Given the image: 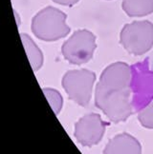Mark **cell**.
Instances as JSON below:
<instances>
[{"label":"cell","mask_w":153,"mask_h":154,"mask_svg":"<svg viewBox=\"0 0 153 154\" xmlns=\"http://www.w3.org/2000/svg\"><path fill=\"white\" fill-rule=\"evenodd\" d=\"M67 15L54 7H46L39 11L32 20V32L43 41H57L65 37L70 32L66 23Z\"/></svg>","instance_id":"2"},{"label":"cell","mask_w":153,"mask_h":154,"mask_svg":"<svg viewBox=\"0 0 153 154\" xmlns=\"http://www.w3.org/2000/svg\"><path fill=\"white\" fill-rule=\"evenodd\" d=\"M123 11L130 17H142L153 13V0H123Z\"/></svg>","instance_id":"9"},{"label":"cell","mask_w":153,"mask_h":154,"mask_svg":"<svg viewBox=\"0 0 153 154\" xmlns=\"http://www.w3.org/2000/svg\"><path fill=\"white\" fill-rule=\"evenodd\" d=\"M96 48L95 34L88 29H82L75 32L63 43L61 52L69 63L80 66L93 58Z\"/></svg>","instance_id":"4"},{"label":"cell","mask_w":153,"mask_h":154,"mask_svg":"<svg viewBox=\"0 0 153 154\" xmlns=\"http://www.w3.org/2000/svg\"><path fill=\"white\" fill-rule=\"evenodd\" d=\"M55 3L58 5H62V6H68V7H72L75 4L78 3L80 0H53Z\"/></svg>","instance_id":"12"},{"label":"cell","mask_w":153,"mask_h":154,"mask_svg":"<svg viewBox=\"0 0 153 154\" xmlns=\"http://www.w3.org/2000/svg\"><path fill=\"white\" fill-rule=\"evenodd\" d=\"M96 73L89 69H72L64 74L62 87L69 98L78 105L84 106L89 104Z\"/></svg>","instance_id":"5"},{"label":"cell","mask_w":153,"mask_h":154,"mask_svg":"<svg viewBox=\"0 0 153 154\" xmlns=\"http://www.w3.org/2000/svg\"><path fill=\"white\" fill-rule=\"evenodd\" d=\"M42 91H43L45 97L48 100L52 109L54 110V112L57 115L60 112L62 109V104H63V99H62L61 94L58 92V91L55 90V88H42Z\"/></svg>","instance_id":"10"},{"label":"cell","mask_w":153,"mask_h":154,"mask_svg":"<svg viewBox=\"0 0 153 154\" xmlns=\"http://www.w3.org/2000/svg\"><path fill=\"white\" fill-rule=\"evenodd\" d=\"M138 118L143 127L146 128H153V100L140 111Z\"/></svg>","instance_id":"11"},{"label":"cell","mask_w":153,"mask_h":154,"mask_svg":"<svg viewBox=\"0 0 153 154\" xmlns=\"http://www.w3.org/2000/svg\"><path fill=\"white\" fill-rule=\"evenodd\" d=\"M106 126L107 124L99 114L84 115L76 123L75 137L82 146H95L103 137Z\"/></svg>","instance_id":"6"},{"label":"cell","mask_w":153,"mask_h":154,"mask_svg":"<svg viewBox=\"0 0 153 154\" xmlns=\"http://www.w3.org/2000/svg\"><path fill=\"white\" fill-rule=\"evenodd\" d=\"M20 38L24 47L26 54L28 56L29 62L33 68L34 72H37L43 65V53L40 49L34 42V40L26 33H20Z\"/></svg>","instance_id":"8"},{"label":"cell","mask_w":153,"mask_h":154,"mask_svg":"<svg viewBox=\"0 0 153 154\" xmlns=\"http://www.w3.org/2000/svg\"><path fill=\"white\" fill-rule=\"evenodd\" d=\"M131 80V68L123 62L110 64L102 72L95 104L110 121L123 122L133 113Z\"/></svg>","instance_id":"1"},{"label":"cell","mask_w":153,"mask_h":154,"mask_svg":"<svg viewBox=\"0 0 153 154\" xmlns=\"http://www.w3.org/2000/svg\"><path fill=\"white\" fill-rule=\"evenodd\" d=\"M120 43L133 55H143L153 47V24L148 20L134 21L123 26Z\"/></svg>","instance_id":"3"},{"label":"cell","mask_w":153,"mask_h":154,"mask_svg":"<svg viewBox=\"0 0 153 154\" xmlns=\"http://www.w3.org/2000/svg\"><path fill=\"white\" fill-rule=\"evenodd\" d=\"M139 141L128 133H121L110 139L104 147V154H141Z\"/></svg>","instance_id":"7"}]
</instances>
